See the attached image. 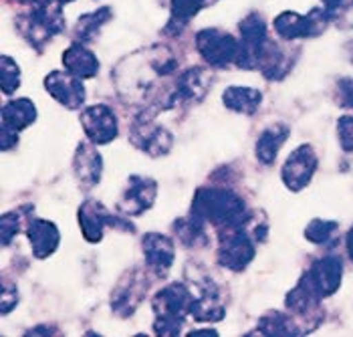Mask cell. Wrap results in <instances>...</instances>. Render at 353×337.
I'll return each mask as SVG.
<instances>
[{"instance_id": "484cf974", "label": "cell", "mask_w": 353, "mask_h": 337, "mask_svg": "<svg viewBox=\"0 0 353 337\" xmlns=\"http://www.w3.org/2000/svg\"><path fill=\"white\" fill-rule=\"evenodd\" d=\"M291 136V127L283 121H274L271 125H267L254 143V156L263 166H272L276 162V156L281 152V147L285 145V141Z\"/></svg>"}, {"instance_id": "1f68e13d", "label": "cell", "mask_w": 353, "mask_h": 337, "mask_svg": "<svg viewBox=\"0 0 353 337\" xmlns=\"http://www.w3.org/2000/svg\"><path fill=\"white\" fill-rule=\"evenodd\" d=\"M337 230L339 223L337 221H325V218H313L309 225L305 226L303 236L317 247H329L333 241H337Z\"/></svg>"}, {"instance_id": "83f0119b", "label": "cell", "mask_w": 353, "mask_h": 337, "mask_svg": "<svg viewBox=\"0 0 353 337\" xmlns=\"http://www.w3.org/2000/svg\"><path fill=\"white\" fill-rule=\"evenodd\" d=\"M172 232H174V238L180 241V245L186 249H204L210 243L208 232H206V223L194 216L192 212L176 218L172 225Z\"/></svg>"}, {"instance_id": "9a60e30c", "label": "cell", "mask_w": 353, "mask_h": 337, "mask_svg": "<svg viewBox=\"0 0 353 337\" xmlns=\"http://www.w3.org/2000/svg\"><path fill=\"white\" fill-rule=\"evenodd\" d=\"M79 119H81V127L87 140L93 141L95 145H108L111 141L117 140V136H119L117 115L105 103H95V105L83 108Z\"/></svg>"}, {"instance_id": "f1b7e54d", "label": "cell", "mask_w": 353, "mask_h": 337, "mask_svg": "<svg viewBox=\"0 0 353 337\" xmlns=\"http://www.w3.org/2000/svg\"><path fill=\"white\" fill-rule=\"evenodd\" d=\"M218 0H170V21L163 28L165 34H180L192 19L206 6H212Z\"/></svg>"}, {"instance_id": "8d00e7d4", "label": "cell", "mask_w": 353, "mask_h": 337, "mask_svg": "<svg viewBox=\"0 0 353 337\" xmlns=\"http://www.w3.org/2000/svg\"><path fill=\"white\" fill-rule=\"evenodd\" d=\"M21 297H19V289L14 287V283H2V291H0V313L8 315L17 309Z\"/></svg>"}, {"instance_id": "44dd1931", "label": "cell", "mask_w": 353, "mask_h": 337, "mask_svg": "<svg viewBox=\"0 0 353 337\" xmlns=\"http://www.w3.org/2000/svg\"><path fill=\"white\" fill-rule=\"evenodd\" d=\"M25 234H27L28 243H30V251L32 256L39 261H45L49 256H53L61 245V230L54 225L53 221L47 218H28L25 226Z\"/></svg>"}, {"instance_id": "5bb4252c", "label": "cell", "mask_w": 353, "mask_h": 337, "mask_svg": "<svg viewBox=\"0 0 353 337\" xmlns=\"http://www.w3.org/2000/svg\"><path fill=\"white\" fill-rule=\"evenodd\" d=\"M156 200H158V182L154 178L132 174L115 202L117 204L115 208L125 216H141L156 204Z\"/></svg>"}, {"instance_id": "30bf717a", "label": "cell", "mask_w": 353, "mask_h": 337, "mask_svg": "<svg viewBox=\"0 0 353 337\" xmlns=\"http://www.w3.org/2000/svg\"><path fill=\"white\" fill-rule=\"evenodd\" d=\"M152 279H156V277L148 271V267L145 269L132 267L128 273H123L121 279L115 283L111 297H109L111 311L123 319L132 317L139 307V303L145 299Z\"/></svg>"}, {"instance_id": "7402d4cb", "label": "cell", "mask_w": 353, "mask_h": 337, "mask_svg": "<svg viewBox=\"0 0 353 337\" xmlns=\"http://www.w3.org/2000/svg\"><path fill=\"white\" fill-rule=\"evenodd\" d=\"M73 174L83 188H93L103 176V156L93 141L85 140L77 145L73 156Z\"/></svg>"}, {"instance_id": "ee69618b", "label": "cell", "mask_w": 353, "mask_h": 337, "mask_svg": "<svg viewBox=\"0 0 353 337\" xmlns=\"http://www.w3.org/2000/svg\"><path fill=\"white\" fill-rule=\"evenodd\" d=\"M343 2H345V0H321V4L325 6L327 10H335V8L341 6Z\"/></svg>"}, {"instance_id": "ba28073f", "label": "cell", "mask_w": 353, "mask_h": 337, "mask_svg": "<svg viewBox=\"0 0 353 337\" xmlns=\"http://www.w3.org/2000/svg\"><path fill=\"white\" fill-rule=\"evenodd\" d=\"M321 301H323V297L317 293V289L313 287L307 273H303L297 285L285 295V307L299 321L305 336L315 331L323 323L325 313L321 307Z\"/></svg>"}, {"instance_id": "d6986e66", "label": "cell", "mask_w": 353, "mask_h": 337, "mask_svg": "<svg viewBox=\"0 0 353 337\" xmlns=\"http://www.w3.org/2000/svg\"><path fill=\"white\" fill-rule=\"evenodd\" d=\"M305 273L311 279L313 287L317 289V293L323 299H327V297L335 295L339 291V287H341L343 261H341V256H337L335 253H327L321 258H317Z\"/></svg>"}, {"instance_id": "cb8c5ba5", "label": "cell", "mask_w": 353, "mask_h": 337, "mask_svg": "<svg viewBox=\"0 0 353 337\" xmlns=\"http://www.w3.org/2000/svg\"><path fill=\"white\" fill-rule=\"evenodd\" d=\"M63 69H67L75 77L87 81V79L97 77V73L101 69V63H99L97 55L85 43L75 41L63 51Z\"/></svg>"}, {"instance_id": "3957f363", "label": "cell", "mask_w": 353, "mask_h": 337, "mask_svg": "<svg viewBox=\"0 0 353 337\" xmlns=\"http://www.w3.org/2000/svg\"><path fill=\"white\" fill-rule=\"evenodd\" d=\"M14 27L30 47L43 51V47L65 30L63 4L57 0H34L27 10L17 14Z\"/></svg>"}, {"instance_id": "836d02e7", "label": "cell", "mask_w": 353, "mask_h": 337, "mask_svg": "<svg viewBox=\"0 0 353 337\" xmlns=\"http://www.w3.org/2000/svg\"><path fill=\"white\" fill-rule=\"evenodd\" d=\"M21 87V67L8 55L0 59V89L4 95H12Z\"/></svg>"}, {"instance_id": "e0dca14e", "label": "cell", "mask_w": 353, "mask_h": 337, "mask_svg": "<svg viewBox=\"0 0 353 337\" xmlns=\"http://www.w3.org/2000/svg\"><path fill=\"white\" fill-rule=\"evenodd\" d=\"M45 91L53 97L57 103H61L65 110H81L85 99H87V91L83 79L75 77L73 73H69L67 69H54L47 77H45Z\"/></svg>"}, {"instance_id": "bcb514c9", "label": "cell", "mask_w": 353, "mask_h": 337, "mask_svg": "<svg viewBox=\"0 0 353 337\" xmlns=\"http://www.w3.org/2000/svg\"><path fill=\"white\" fill-rule=\"evenodd\" d=\"M57 2H61V4L65 6V4H69V2H73V0H57Z\"/></svg>"}, {"instance_id": "f546056e", "label": "cell", "mask_w": 353, "mask_h": 337, "mask_svg": "<svg viewBox=\"0 0 353 337\" xmlns=\"http://www.w3.org/2000/svg\"><path fill=\"white\" fill-rule=\"evenodd\" d=\"M37 105L28 97H19L2 105V125H8L17 132H25L37 121Z\"/></svg>"}, {"instance_id": "ac0fdd59", "label": "cell", "mask_w": 353, "mask_h": 337, "mask_svg": "<svg viewBox=\"0 0 353 337\" xmlns=\"http://www.w3.org/2000/svg\"><path fill=\"white\" fill-rule=\"evenodd\" d=\"M297 57H299V47H291L289 41L279 43V41L269 39L256 71H261L263 77L269 81H281L291 73V69L297 63Z\"/></svg>"}, {"instance_id": "4dcf8cb0", "label": "cell", "mask_w": 353, "mask_h": 337, "mask_svg": "<svg viewBox=\"0 0 353 337\" xmlns=\"http://www.w3.org/2000/svg\"><path fill=\"white\" fill-rule=\"evenodd\" d=\"M111 17H113L111 6H101V8L93 10V12L81 14L77 25H75V39L79 43H85V45L93 43L99 37L101 28L111 21Z\"/></svg>"}, {"instance_id": "ffe728a7", "label": "cell", "mask_w": 353, "mask_h": 337, "mask_svg": "<svg viewBox=\"0 0 353 337\" xmlns=\"http://www.w3.org/2000/svg\"><path fill=\"white\" fill-rule=\"evenodd\" d=\"M190 289L182 281L170 283L162 287L154 299L152 309L156 317H190Z\"/></svg>"}, {"instance_id": "ab89813d", "label": "cell", "mask_w": 353, "mask_h": 337, "mask_svg": "<svg viewBox=\"0 0 353 337\" xmlns=\"http://www.w3.org/2000/svg\"><path fill=\"white\" fill-rule=\"evenodd\" d=\"M19 134L17 130L8 125H0V150L2 152H12L19 145Z\"/></svg>"}, {"instance_id": "52a82bcc", "label": "cell", "mask_w": 353, "mask_h": 337, "mask_svg": "<svg viewBox=\"0 0 353 337\" xmlns=\"http://www.w3.org/2000/svg\"><path fill=\"white\" fill-rule=\"evenodd\" d=\"M128 218L130 216H125L121 212L119 214L109 212L99 200H93V198H87L77 210V223L81 226L83 238L91 245L101 243L108 228L123 230V232H136V226Z\"/></svg>"}, {"instance_id": "7bdbcfd3", "label": "cell", "mask_w": 353, "mask_h": 337, "mask_svg": "<svg viewBox=\"0 0 353 337\" xmlns=\"http://www.w3.org/2000/svg\"><path fill=\"white\" fill-rule=\"evenodd\" d=\"M345 249H347V256L352 258L353 263V225L352 228L347 230V236H345Z\"/></svg>"}, {"instance_id": "f35d334b", "label": "cell", "mask_w": 353, "mask_h": 337, "mask_svg": "<svg viewBox=\"0 0 353 337\" xmlns=\"http://www.w3.org/2000/svg\"><path fill=\"white\" fill-rule=\"evenodd\" d=\"M337 93H339V103L345 110L353 112V79H350V77L339 79L337 81Z\"/></svg>"}, {"instance_id": "8992f818", "label": "cell", "mask_w": 353, "mask_h": 337, "mask_svg": "<svg viewBox=\"0 0 353 337\" xmlns=\"http://www.w3.org/2000/svg\"><path fill=\"white\" fill-rule=\"evenodd\" d=\"M331 25V12L325 6H315L307 14H299L295 10H283L281 14L274 17L272 30L281 41H303V39H313L319 37Z\"/></svg>"}, {"instance_id": "4fadbf2b", "label": "cell", "mask_w": 353, "mask_h": 337, "mask_svg": "<svg viewBox=\"0 0 353 337\" xmlns=\"http://www.w3.org/2000/svg\"><path fill=\"white\" fill-rule=\"evenodd\" d=\"M317 168H319V158L313 145L301 143L285 160L281 168V180L289 192H301L311 184Z\"/></svg>"}, {"instance_id": "7c38bea8", "label": "cell", "mask_w": 353, "mask_h": 337, "mask_svg": "<svg viewBox=\"0 0 353 337\" xmlns=\"http://www.w3.org/2000/svg\"><path fill=\"white\" fill-rule=\"evenodd\" d=\"M239 39H241V55L236 61V67L245 71L256 69L261 55L269 43L267 19L261 12H248L239 23Z\"/></svg>"}, {"instance_id": "d4e9b609", "label": "cell", "mask_w": 353, "mask_h": 337, "mask_svg": "<svg viewBox=\"0 0 353 337\" xmlns=\"http://www.w3.org/2000/svg\"><path fill=\"white\" fill-rule=\"evenodd\" d=\"M246 336H265V337H299L305 336L299 321L289 311H267L261 315L256 329Z\"/></svg>"}, {"instance_id": "7a4b0ae2", "label": "cell", "mask_w": 353, "mask_h": 337, "mask_svg": "<svg viewBox=\"0 0 353 337\" xmlns=\"http://www.w3.org/2000/svg\"><path fill=\"white\" fill-rule=\"evenodd\" d=\"M190 212L206 225L224 228L241 223L246 216L245 198L224 186H200L192 198Z\"/></svg>"}, {"instance_id": "d6a6232c", "label": "cell", "mask_w": 353, "mask_h": 337, "mask_svg": "<svg viewBox=\"0 0 353 337\" xmlns=\"http://www.w3.org/2000/svg\"><path fill=\"white\" fill-rule=\"evenodd\" d=\"M32 212V206H25V208H19V210H10V212H4L2 214V221H0V234H2V245L8 247L14 236L27 226L28 214Z\"/></svg>"}, {"instance_id": "f6af8a7d", "label": "cell", "mask_w": 353, "mask_h": 337, "mask_svg": "<svg viewBox=\"0 0 353 337\" xmlns=\"http://www.w3.org/2000/svg\"><path fill=\"white\" fill-rule=\"evenodd\" d=\"M19 2H21V4H32L34 0H19Z\"/></svg>"}, {"instance_id": "d590c367", "label": "cell", "mask_w": 353, "mask_h": 337, "mask_svg": "<svg viewBox=\"0 0 353 337\" xmlns=\"http://www.w3.org/2000/svg\"><path fill=\"white\" fill-rule=\"evenodd\" d=\"M337 140L345 154H353V113L337 119Z\"/></svg>"}, {"instance_id": "603a6c76", "label": "cell", "mask_w": 353, "mask_h": 337, "mask_svg": "<svg viewBox=\"0 0 353 337\" xmlns=\"http://www.w3.org/2000/svg\"><path fill=\"white\" fill-rule=\"evenodd\" d=\"M214 75L208 67H190L176 77L180 103H200L212 89Z\"/></svg>"}, {"instance_id": "277c9868", "label": "cell", "mask_w": 353, "mask_h": 337, "mask_svg": "<svg viewBox=\"0 0 353 337\" xmlns=\"http://www.w3.org/2000/svg\"><path fill=\"white\" fill-rule=\"evenodd\" d=\"M190 289V317L198 323H218L226 317V303L222 299V289L206 271H186Z\"/></svg>"}, {"instance_id": "8fae6325", "label": "cell", "mask_w": 353, "mask_h": 337, "mask_svg": "<svg viewBox=\"0 0 353 337\" xmlns=\"http://www.w3.org/2000/svg\"><path fill=\"white\" fill-rule=\"evenodd\" d=\"M130 141L150 158H163L174 147V134L156 123V115L139 112L130 127Z\"/></svg>"}, {"instance_id": "4316f807", "label": "cell", "mask_w": 353, "mask_h": 337, "mask_svg": "<svg viewBox=\"0 0 353 337\" xmlns=\"http://www.w3.org/2000/svg\"><path fill=\"white\" fill-rule=\"evenodd\" d=\"M263 103V93L254 87L230 85L222 91V105L239 115H254Z\"/></svg>"}, {"instance_id": "60d3db41", "label": "cell", "mask_w": 353, "mask_h": 337, "mask_svg": "<svg viewBox=\"0 0 353 337\" xmlns=\"http://www.w3.org/2000/svg\"><path fill=\"white\" fill-rule=\"evenodd\" d=\"M25 336H59V329H57V327H51V325H39V327L28 329Z\"/></svg>"}, {"instance_id": "b9f144b4", "label": "cell", "mask_w": 353, "mask_h": 337, "mask_svg": "<svg viewBox=\"0 0 353 337\" xmlns=\"http://www.w3.org/2000/svg\"><path fill=\"white\" fill-rule=\"evenodd\" d=\"M188 337H218L216 329L212 327H204V329H192Z\"/></svg>"}, {"instance_id": "5b68a950", "label": "cell", "mask_w": 353, "mask_h": 337, "mask_svg": "<svg viewBox=\"0 0 353 337\" xmlns=\"http://www.w3.org/2000/svg\"><path fill=\"white\" fill-rule=\"evenodd\" d=\"M256 245L259 243L245 226V218L236 225L218 228V265L232 273H243L256 256Z\"/></svg>"}, {"instance_id": "9c48e42d", "label": "cell", "mask_w": 353, "mask_h": 337, "mask_svg": "<svg viewBox=\"0 0 353 337\" xmlns=\"http://www.w3.org/2000/svg\"><path fill=\"white\" fill-rule=\"evenodd\" d=\"M196 51L206 61L208 67L226 69L236 67V61L241 55V39L232 32L220 30V28H202L196 32Z\"/></svg>"}, {"instance_id": "6da1fadb", "label": "cell", "mask_w": 353, "mask_h": 337, "mask_svg": "<svg viewBox=\"0 0 353 337\" xmlns=\"http://www.w3.org/2000/svg\"><path fill=\"white\" fill-rule=\"evenodd\" d=\"M178 59L165 45H152L123 57L113 69L117 95L139 112L158 115L180 103Z\"/></svg>"}, {"instance_id": "e575fe53", "label": "cell", "mask_w": 353, "mask_h": 337, "mask_svg": "<svg viewBox=\"0 0 353 337\" xmlns=\"http://www.w3.org/2000/svg\"><path fill=\"white\" fill-rule=\"evenodd\" d=\"M186 317H156L154 334L158 337H176L184 331Z\"/></svg>"}, {"instance_id": "74e56055", "label": "cell", "mask_w": 353, "mask_h": 337, "mask_svg": "<svg viewBox=\"0 0 353 337\" xmlns=\"http://www.w3.org/2000/svg\"><path fill=\"white\" fill-rule=\"evenodd\" d=\"M331 12V23L337 28H353V0H345Z\"/></svg>"}, {"instance_id": "2e32d148", "label": "cell", "mask_w": 353, "mask_h": 337, "mask_svg": "<svg viewBox=\"0 0 353 337\" xmlns=\"http://www.w3.org/2000/svg\"><path fill=\"white\" fill-rule=\"evenodd\" d=\"M141 253L148 271L156 279H165L176 261L174 238L163 232H145L141 236Z\"/></svg>"}]
</instances>
